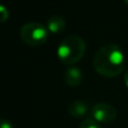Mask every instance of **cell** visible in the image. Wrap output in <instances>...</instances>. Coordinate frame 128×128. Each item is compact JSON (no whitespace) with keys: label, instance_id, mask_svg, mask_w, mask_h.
Returning a JSON list of instances; mask_svg holds the SVG:
<instances>
[{"label":"cell","instance_id":"obj_2","mask_svg":"<svg viewBox=\"0 0 128 128\" xmlns=\"http://www.w3.org/2000/svg\"><path fill=\"white\" fill-rule=\"evenodd\" d=\"M86 45L83 38L78 35H71L61 42L58 47V58L65 65H74L82 60Z\"/></svg>","mask_w":128,"mask_h":128},{"label":"cell","instance_id":"obj_6","mask_svg":"<svg viewBox=\"0 0 128 128\" xmlns=\"http://www.w3.org/2000/svg\"><path fill=\"white\" fill-rule=\"evenodd\" d=\"M68 110L73 118H82L89 112V106L83 100H75L68 104Z\"/></svg>","mask_w":128,"mask_h":128},{"label":"cell","instance_id":"obj_4","mask_svg":"<svg viewBox=\"0 0 128 128\" xmlns=\"http://www.w3.org/2000/svg\"><path fill=\"white\" fill-rule=\"evenodd\" d=\"M117 117V110L114 106L107 102H98L91 109V118L99 124L112 122Z\"/></svg>","mask_w":128,"mask_h":128},{"label":"cell","instance_id":"obj_1","mask_svg":"<svg viewBox=\"0 0 128 128\" xmlns=\"http://www.w3.org/2000/svg\"><path fill=\"white\" fill-rule=\"evenodd\" d=\"M93 68L104 78L118 76L125 68V55L122 48L115 44H107L96 53Z\"/></svg>","mask_w":128,"mask_h":128},{"label":"cell","instance_id":"obj_7","mask_svg":"<svg viewBox=\"0 0 128 128\" xmlns=\"http://www.w3.org/2000/svg\"><path fill=\"white\" fill-rule=\"evenodd\" d=\"M65 26H66V22H65V20H64V18L61 17V16H58V15L52 16V17L47 20V25H46L48 32L52 34H58V33H61V32H63Z\"/></svg>","mask_w":128,"mask_h":128},{"label":"cell","instance_id":"obj_9","mask_svg":"<svg viewBox=\"0 0 128 128\" xmlns=\"http://www.w3.org/2000/svg\"><path fill=\"white\" fill-rule=\"evenodd\" d=\"M9 18V11L4 6L0 4V24L7 22Z\"/></svg>","mask_w":128,"mask_h":128},{"label":"cell","instance_id":"obj_11","mask_svg":"<svg viewBox=\"0 0 128 128\" xmlns=\"http://www.w3.org/2000/svg\"><path fill=\"white\" fill-rule=\"evenodd\" d=\"M124 82H125V86L128 88V71H126L124 74Z\"/></svg>","mask_w":128,"mask_h":128},{"label":"cell","instance_id":"obj_5","mask_svg":"<svg viewBox=\"0 0 128 128\" xmlns=\"http://www.w3.org/2000/svg\"><path fill=\"white\" fill-rule=\"evenodd\" d=\"M64 80L68 86L76 88V86H81L82 81H83V74L79 68L70 66L68 68H66L65 73H64Z\"/></svg>","mask_w":128,"mask_h":128},{"label":"cell","instance_id":"obj_12","mask_svg":"<svg viewBox=\"0 0 128 128\" xmlns=\"http://www.w3.org/2000/svg\"><path fill=\"white\" fill-rule=\"evenodd\" d=\"M124 1H125V4H126L127 6H128V0H124Z\"/></svg>","mask_w":128,"mask_h":128},{"label":"cell","instance_id":"obj_10","mask_svg":"<svg viewBox=\"0 0 128 128\" xmlns=\"http://www.w3.org/2000/svg\"><path fill=\"white\" fill-rule=\"evenodd\" d=\"M0 128H14V124L9 119L0 118Z\"/></svg>","mask_w":128,"mask_h":128},{"label":"cell","instance_id":"obj_8","mask_svg":"<svg viewBox=\"0 0 128 128\" xmlns=\"http://www.w3.org/2000/svg\"><path fill=\"white\" fill-rule=\"evenodd\" d=\"M79 128H102L98 122H96L93 118H86L80 124Z\"/></svg>","mask_w":128,"mask_h":128},{"label":"cell","instance_id":"obj_3","mask_svg":"<svg viewBox=\"0 0 128 128\" xmlns=\"http://www.w3.org/2000/svg\"><path fill=\"white\" fill-rule=\"evenodd\" d=\"M20 38L29 46H40L48 38V29L40 22H27L20 28Z\"/></svg>","mask_w":128,"mask_h":128}]
</instances>
